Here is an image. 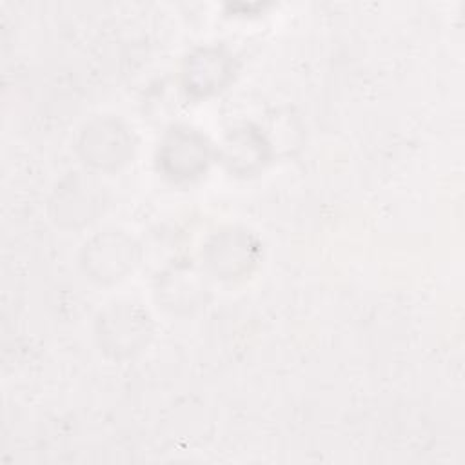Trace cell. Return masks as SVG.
<instances>
[{
    "instance_id": "cell-3",
    "label": "cell",
    "mask_w": 465,
    "mask_h": 465,
    "mask_svg": "<svg viewBox=\"0 0 465 465\" xmlns=\"http://www.w3.org/2000/svg\"><path fill=\"white\" fill-rule=\"evenodd\" d=\"M252 251L247 234L229 231L216 236L209 245V263L216 272L231 276L247 269L252 262Z\"/></svg>"
},
{
    "instance_id": "cell-2",
    "label": "cell",
    "mask_w": 465,
    "mask_h": 465,
    "mask_svg": "<svg viewBox=\"0 0 465 465\" xmlns=\"http://www.w3.org/2000/svg\"><path fill=\"white\" fill-rule=\"evenodd\" d=\"M207 160V149L200 136L176 131L169 134L162 147V162L167 165L169 173L176 176H191L198 173Z\"/></svg>"
},
{
    "instance_id": "cell-5",
    "label": "cell",
    "mask_w": 465,
    "mask_h": 465,
    "mask_svg": "<svg viewBox=\"0 0 465 465\" xmlns=\"http://www.w3.org/2000/svg\"><path fill=\"white\" fill-rule=\"evenodd\" d=\"M104 338H111V347L133 349L145 332L143 316H136L129 307L113 309L102 322Z\"/></svg>"
},
{
    "instance_id": "cell-6",
    "label": "cell",
    "mask_w": 465,
    "mask_h": 465,
    "mask_svg": "<svg viewBox=\"0 0 465 465\" xmlns=\"http://www.w3.org/2000/svg\"><path fill=\"white\" fill-rule=\"evenodd\" d=\"M189 82H191V89H198V91H207V89H214L216 85H220L222 78L227 74V67L223 58H220L218 54H207L203 53L202 56H198L193 62V67L189 69Z\"/></svg>"
},
{
    "instance_id": "cell-4",
    "label": "cell",
    "mask_w": 465,
    "mask_h": 465,
    "mask_svg": "<svg viewBox=\"0 0 465 465\" xmlns=\"http://www.w3.org/2000/svg\"><path fill=\"white\" fill-rule=\"evenodd\" d=\"M89 247V263L98 265L96 274H102V278H114V274L118 278L133 260L131 242L122 240L116 234L100 236L98 242Z\"/></svg>"
},
{
    "instance_id": "cell-1",
    "label": "cell",
    "mask_w": 465,
    "mask_h": 465,
    "mask_svg": "<svg viewBox=\"0 0 465 465\" xmlns=\"http://www.w3.org/2000/svg\"><path fill=\"white\" fill-rule=\"evenodd\" d=\"M129 134L113 120H102L84 133L82 147L91 163L105 167L124 162L129 153Z\"/></svg>"
}]
</instances>
